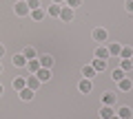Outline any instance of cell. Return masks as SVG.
<instances>
[{
    "instance_id": "1",
    "label": "cell",
    "mask_w": 133,
    "mask_h": 119,
    "mask_svg": "<svg viewBox=\"0 0 133 119\" xmlns=\"http://www.w3.org/2000/svg\"><path fill=\"white\" fill-rule=\"evenodd\" d=\"M16 13L18 15H27L29 13V7H27L24 0H18V2H16Z\"/></svg>"
},
{
    "instance_id": "2",
    "label": "cell",
    "mask_w": 133,
    "mask_h": 119,
    "mask_svg": "<svg viewBox=\"0 0 133 119\" xmlns=\"http://www.w3.org/2000/svg\"><path fill=\"white\" fill-rule=\"evenodd\" d=\"M27 68L33 73V75H36V73L42 68V66H40V60H27Z\"/></svg>"
},
{
    "instance_id": "3",
    "label": "cell",
    "mask_w": 133,
    "mask_h": 119,
    "mask_svg": "<svg viewBox=\"0 0 133 119\" xmlns=\"http://www.w3.org/2000/svg\"><path fill=\"white\" fill-rule=\"evenodd\" d=\"M60 18L66 20V22L73 20V9H71V7H62V9H60Z\"/></svg>"
},
{
    "instance_id": "4",
    "label": "cell",
    "mask_w": 133,
    "mask_h": 119,
    "mask_svg": "<svg viewBox=\"0 0 133 119\" xmlns=\"http://www.w3.org/2000/svg\"><path fill=\"white\" fill-rule=\"evenodd\" d=\"M131 108H129V106H120V108H118V117L120 119H131Z\"/></svg>"
},
{
    "instance_id": "5",
    "label": "cell",
    "mask_w": 133,
    "mask_h": 119,
    "mask_svg": "<svg viewBox=\"0 0 133 119\" xmlns=\"http://www.w3.org/2000/svg\"><path fill=\"white\" fill-rule=\"evenodd\" d=\"M93 40L95 42H107V31L104 29H95L93 31Z\"/></svg>"
},
{
    "instance_id": "6",
    "label": "cell",
    "mask_w": 133,
    "mask_h": 119,
    "mask_svg": "<svg viewBox=\"0 0 133 119\" xmlns=\"http://www.w3.org/2000/svg\"><path fill=\"white\" fill-rule=\"evenodd\" d=\"M36 77H38L40 82H47L49 77H51V68H40V71L36 73Z\"/></svg>"
},
{
    "instance_id": "7",
    "label": "cell",
    "mask_w": 133,
    "mask_h": 119,
    "mask_svg": "<svg viewBox=\"0 0 133 119\" xmlns=\"http://www.w3.org/2000/svg\"><path fill=\"white\" fill-rule=\"evenodd\" d=\"M78 88H80V93H91V88H93V84H91V80H82Z\"/></svg>"
},
{
    "instance_id": "8",
    "label": "cell",
    "mask_w": 133,
    "mask_h": 119,
    "mask_svg": "<svg viewBox=\"0 0 133 119\" xmlns=\"http://www.w3.org/2000/svg\"><path fill=\"white\" fill-rule=\"evenodd\" d=\"M38 86H40V80H38L36 75L27 80V88H31V91H38Z\"/></svg>"
},
{
    "instance_id": "9",
    "label": "cell",
    "mask_w": 133,
    "mask_h": 119,
    "mask_svg": "<svg viewBox=\"0 0 133 119\" xmlns=\"http://www.w3.org/2000/svg\"><path fill=\"white\" fill-rule=\"evenodd\" d=\"M95 57H98V60H109V49H107V46H100L98 51H95Z\"/></svg>"
},
{
    "instance_id": "10",
    "label": "cell",
    "mask_w": 133,
    "mask_h": 119,
    "mask_svg": "<svg viewBox=\"0 0 133 119\" xmlns=\"http://www.w3.org/2000/svg\"><path fill=\"white\" fill-rule=\"evenodd\" d=\"M100 117H102V119H111V117H113V108H111V106H102Z\"/></svg>"
},
{
    "instance_id": "11",
    "label": "cell",
    "mask_w": 133,
    "mask_h": 119,
    "mask_svg": "<svg viewBox=\"0 0 133 119\" xmlns=\"http://www.w3.org/2000/svg\"><path fill=\"white\" fill-rule=\"evenodd\" d=\"M40 66H42V68H51V66H53V57H51V55L40 57Z\"/></svg>"
},
{
    "instance_id": "12",
    "label": "cell",
    "mask_w": 133,
    "mask_h": 119,
    "mask_svg": "<svg viewBox=\"0 0 133 119\" xmlns=\"http://www.w3.org/2000/svg\"><path fill=\"white\" fill-rule=\"evenodd\" d=\"M120 57H122V60H131V57H133V49H131V46H122Z\"/></svg>"
},
{
    "instance_id": "13",
    "label": "cell",
    "mask_w": 133,
    "mask_h": 119,
    "mask_svg": "<svg viewBox=\"0 0 133 119\" xmlns=\"http://www.w3.org/2000/svg\"><path fill=\"white\" fill-rule=\"evenodd\" d=\"M11 62H14V66H27V57L24 55H14Z\"/></svg>"
},
{
    "instance_id": "14",
    "label": "cell",
    "mask_w": 133,
    "mask_h": 119,
    "mask_svg": "<svg viewBox=\"0 0 133 119\" xmlns=\"http://www.w3.org/2000/svg\"><path fill=\"white\" fill-rule=\"evenodd\" d=\"M91 66H93L95 71H104V68H107V60H93Z\"/></svg>"
},
{
    "instance_id": "15",
    "label": "cell",
    "mask_w": 133,
    "mask_h": 119,
    "mask_svg": "<svg viewBox=\"0 0 133 119\" xmlns=\"http://www.w3.org/2000/svg\"><path fill=\"white\" fill-rule=\"evenodd\" d=\"M14 88L16 91H22V88H27V82H24L22 77H16L14 80Z\"/></svg>"
},
{
    "instance_id": "16",
    "label": "cell",
    "mask_w": 133,
    "mask_h": 119,
    "mask_svg": "<svg viewBox=\"0 0 133 119\" xmlns=\"http://www.w3.org/2000/svg\"><path fill=\"white\" fill-rule=\"evenodd\" d=\"M118 86H120V91H131V80H127V77H124V80H120L118 82Z\"/></svg>"
},
{
    "instance_id": "17",
    "label": "cell",
    "mask_w": 133,
    "mask_h": 119,
    "mask_svg": "<svg viewBox=\"0 0 133 119\" xmlns=\"http://www.w3.org/2000/svg\"><path fill=\"white\" fill-rule=\"evenodd\" d=\"M60 9H62L60 5H56V2H51V7L47 9V13H49V15H60Z\"/></svg>"
},
{
    "instance_id": "18",
    "label": "cell",
    "mask_w": 133,
    "mask_h": 119,
    "mask_svg": "<svg viewBox=\"0 0 133 119\" xmlns=\"http://www.w3.org/2000/svg\"><path fill=\"white\" fill-rule=\"evenodd\" d=\"M82 75H84V80H91V77L95 75V68L93 66H84L82 68Z\"/></svg>"
},
{
    "instance_id": "19",
    "label": "cell",
    "mask_w": 133,
    "mask_h": 119,
    "mask_svg": "<svg viewBox=\"0 0 133 119\" xmlns=\"http://www.w3.org/2000/svg\"><path fill=\"white\" fill-rule=\"evenodd\" d=\"M33 93H36V91H31V88H22V91H20V97H22L24 101H29L33 97Z\"/></svg>"
},
{
    "instance_id": "20",
    "label": "cell",
    "mask_w": 133,
    "mask_h": 119,
    "mask_svg": "<svg viewBox=\"0 0 133 119\" xmlns=\"http://www.w3.org/2000/svg\"><path fill=\"white\" fill-rule=\"evenodd\" d=\"M115 101V95H111V93H104V95H102V104L104 106H111Z\"/></svg>"
},
{
    "instance_id": "21",
    "label": "cell",
    "mask_w": 133,
    "mask_h": 119,
    "mask_svg": "<svg viewBox=\"0 0 133 119\" xmlns=\"http://www.w3.org/2000/svg\"><path fill=\"white\" fill-rule=\"evenodd\" d=\"M120 51H122V46H120L118 42H113V44L109 46V55H120Z\"/></svg>"
},
{
    "instance_id": "22",
    "label": "cell",
    "mask_w": 133,
    "mask_h": 119,
    "mask_svg": "<svg viewBox=\"0 0 133 119\" xmlns=\"http://www.w3.org/2000/svg\"><path fill=\"white\" fill-rule=\"evenodd\" d=\"M120 68H122L124 73L131 71V68H133V62H131V60H122V62H120Z\"/></svg>"
},
{
    "instance_id": "23",
    "label": "cell",
    "mask_w": 133,
    "mask_h": 119,
    "mask_svg": "<svg viewBox=\"0 0 133 119\" xmlns=\"http://www.w3.org/2000/svg\"><path fill=\"white\" fill-rule=\"evenodd\" d=\"M24 57H27V60H33V57H36V49H31V46H27L24 49V53H22Z\"/></svg>"
},
{
    "instance_id": "24",
    "label": "cell",
    "mask_w": 133,
    "mask_h": 119,
    "mask_svg": "<svg viewBox=\"0 0 133 119\" xmlns=\"http://www.w3.org/2000/svg\"><path fill=\"white\" fill-rule=\"evenodd\" d=\"M31 18H33V20H42V18H44V11H42V9H33V11H31Z\"/></svg>"
},
{
    "instance_id": "25",
    "label": "cell",
    "mask_w": 133,
    "mask_h": 119,
    "mask_svg": "<svg viewBox=\"0 0 133 119\" xmlns=\"http://www.w3.org/2000/svg\"><path fill=\"white\" fill-rule=\"evenodd\" d=\"M113 80H115V82L124 80V71H122V68H115V71H113Z\"/></svg>"
},
{
    "instance_id": "26",
    "label": "cell",
    "mask_w": 133,
    "mask_h": 119,
    "mask_svg": "<svg viewBox=\"0 0 133 119\" xmlns=\"http://www.w3.org/2000/svg\"><path fill=\"white\" fill-rule=\"evenodd\" d=\"M27 7H29V11L40 9V2H38V0H27Z\"/></svg>"
},
{
    "instance_id": "27",
    "label": "cell",
    "mask_w": 133,
    "mask_h": 119,
    "mask_svg": "<svg viewBox=\"0 0 133 119\" xmlns=\"http://www.w3.org/2000/svg\"><path fill=\"white\" fill-rule=\"evenodd\" d=\"M80 2H82V0H66V5L71 7V9H73V7H80Z\"/></svg>"
},
{
    "instance_id": "28",
    "label": "cell",
    "mask_w": 133,
    "mask_h": 119,
    "mask_svg": "<svg viewBox=\"0 0 133 119\" xmlns=\"http://www.w3.org/2000/svg\"><path fill=\"white\" fill-rule=\"evenodd\" d=\"M127 11H129V13H133V0H127Z\"/></svg>"
},
{
    "instance_id": "29",
    "label": "cell",
    "mask_w": 133,
    "mask_h": 119,
    "mask_svg": "<svg viewBox=\"0 0 133 119\" xmlns=\"http://www.w3.org/2000/svg\"><path fill=\"white\" fill-rule=\"evenodd\" d=\"M5 55V46H2V44H0V57Z\"/></svg>"
},
{
    "instance_id": "30",
    "label": "cell",
    "mask_w": 133,
    "mask_h": 119,
    "mask_svg": "<svg viewBox=\"0 0 133 119\" xmlns=\"http://www.w3.org/2000/svg\"><path fill=\"white\" fill-rule=\"evenodd\" d=\"M51 2H56V5H60V2H62V0H51Z\"/></svg>"
},
{
    "instance_id": "31",
    "label": "cell",
    "mask_w": 133,
    "mask_h": 119,
    "mask_svg": "<svg viewBox=\"0 0 133 119\" xmlns=\"http://www.w3.org/2000/svg\"><path fill=\"white\" fill-rule=\"evenodd\" d=\"M111 119H120V117H115V115H113V117H111Z\"/></svg>"
},
{
    "instance_id": "32",
    "label": "cell",
    "mask_w": 133,
    "mask_h": 119,
    "mask_svg": "<svg viewBox=\"0 0 133 119\" xmlns=\"http://www.w3.org/2000/svg\"><path fill=\"white\" fill-rule=\"evenodd\" d=\"M0 95H2V86H0Z\"/></svg>"
},
{
    "instance_id": "33",
    "label": "cell",
    "mask_w": 133,
    "mask_h": 119,
    "mask_svg": "<svg viewBox=\"0 0 133 119\" xmlns=\"http://www.w3.org/2000/svg\"><path fill=\"white\" fill-rule=\"evenodd\" d=\"M0 73H2V64H0Z\"/></svg>"
},
{
    "instance_id": "34",
    "label": "cell",
    "mask_w": 133,
    "mask_h": 119,
    "mask_svg": "<svg viewBox=\"0 0 133 119\" xmlns=\"http://www.w3.org/2000/svg\"><path fill=\"white\" fill-rule=\"evenodd\" d=\"M131 62H133V57H131Z\"/></svg>"
}]
</instances>
